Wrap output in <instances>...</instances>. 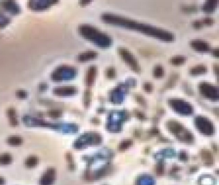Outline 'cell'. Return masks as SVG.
<instances>
[{
  "instance_id": "8992f818",
  "label": "cell",
  "mask_w": 219,
  "mask_h": 185,
  "mask_svg": "<svg viewBox=\"0 0 219 185\" xmlns=\"http://www.w3.org/2000/svg\"><path fill=\"white\" fill-rule=\"evenodd\" d=\"M206 70V68L203 66H197L195 68H193L191 70V73L193 74H201V73L204 72Z\"/></svg>"
},
{
  "instance_id": "6da1fadb",
  "label": "cell",
  "mask_w": 219,
  "mask_h": 185,
  "mask_svg": "<svg viewBox=\"0 0 219 185\" xmlns=\"http://www.w3.org/2000/svg\"><path fill=\"white\" fill-rule=\"evenodd\" d=\"M119 53H120V54L123 58L124 60L128 64H129L132 68L135 70L136 71L138 70L139 66L138 65V63L129 51L125 49H120V50H119Z\"/></svg>"
},
{
  "instance_id": "9c48e42d",
  "label": "cell",
  "mask_w": 219,
  "mask_h": 185,
  "mask_svg": "<svg viewBox=\"0 0 219 185\" xmlns=\"http://www.w3.org/2000/svg\"><path fill=\"white\" fill-rule=\"evenodd\" d=\"M9 142L12 145H19L21 143V139L16 136L12 137L9 139Z\"/></svg>"
},
{
  "instance_id": "7a4b0ae2",
  "label": "cell",
  "mask_w": 219,
  "mask_h": 185,
  "mask_svg": "<svg viewBox=\"0 0 219 185\" xmlns=\"http://www.w3.org/2000/svg\"><path fill=\"white\" fill-rule=\"evenodd\" d=\"M193 47L198 51H207L209 49V46L207 43L200 40L193 41L191 43Z\"/></svg>"
},
{
  "instance_id": "ba28073f",
  "label": "cell",
  "mask_w": 219,
  "mask_h": 185,
  "mask_svg": "<svg viewBox=\"0 0 219 185\" xmlns=\"http://www.w3.org/2000/svg\"><path fill=\"white\" fill-rule=\"evenodd\" d=\"M184 61V58L182 56H177L172 59V63L174 64H180Z\"/></svg>"
},
{
  "instance_id": "8fae6325",
  "label": "cell",
  "mask_w": 219,
  "mask_h": 185,
  "mask_svg": "<svg viewBox=\"0 0 219 185\" xmlns=\"http://www.w3.org/2000/svg\"><path fill=\"white\" fill-rule=\"evenodd\" d=\"M36 163H37L36 159H34V158L31 157V159H29L28 160L27 164L28 165H29V166H34V165H36Z\"/></svg>"
},
{
  "instance_id": "5b68a950",
  "label": "cell",
  "mask_w": 219,
  "mask_h": 185,
  "mask_svg": "<svg viewBox=\"0 0 219 185\" xmlns=\"http://www.w3.org/2000/svg\"><path fill=\"white\" fill-rule=\"evenodd\" d=\"M95 75V68L92 66L88 70V74H87V78H86V82H87V84L88 85H91L93 83Z\"/></svg>"
},
{
  "instance_id": "7c38bea8",
  "label": "cell",
  "mask_w": 219,
  "mask_h": 185,
  "mask_svg": "<svg viewBox=\"0 0 219 185\" xmlns=\"http://www.w3.org/2000/svg\"><path fill=\"white\" fill-rule=\"evenodd\" d=\"M115 74V73L114 70H113V69H111V68H110L109 70H108V72H107V75H108V76L109 77H114Z\"/></svg>"
},
{
  "instance_id": "277c9868",
  "label": "cell",
  "mask_w": 219,
  "mask_h": 185,
  "mask_svg": "<svg viewBox=\"0 0 219 185\" xmlns=\"http://www.w3.org/2000/svg\"><path fill=\"white\" fill-rule=\"evenodd\" d=\"M96 55V54L94 51H88L85 52L84 54H82L81 55L79 56V60L80 61H88L89 60L91 59L95 58Z\"/></svg>"
},
{
  "instance_id": "3957f363",
  "label": "cell",
  "mask_w": 219,
  "mask_h": 185,
  "mask_svg": "<svg viewBox=\"0 0 219 185\" xmlns=\"http://www.w3.org/2000/svg\"><path fill=\"white\" fill-rule=\"evenodd\" d=\"M75 89L74 87H61L55 89V92L58 95H71L75 92Z\"/></svg>"
},
{
  "instance_id": "4fadbf2b",
  "label": "cell",
  "mask_w": 219,
  "mask_h": 185,
  "mask_svg": "<svg viewBox=\"0 0 219 185\" xmlns=\"http://www.w3.org/2000/svg\"><path fill=\"white\" fill-rule=\"evenodd\" d=\"M145 89L147 90V91H150V89H151V86L150 85V84H146V85H145Z\"/></svg>"
},
{
  "instance_id": "52a82bcc",
  "label": "cell",
  "mask_w": 219,
  "mask_h": 185,
  "mask_svg": "<svg viewBox=\"0 0 219 185\" xmlns=\"http://www.w3.org/2000/svg\"><path fill=\"white\" fill-rule=\"evenodd\" d=\"M163 75V69L160 66H156L154 70V75L156 77H161Z\"/></svg>"
},
{
  "instance_id": "30bf717a",
  "label": "cell",
  "mask_w": 219,
  "mask_h": 185,
  "mask_svg": "<svg viewBox=\"0 0 219 185\" xmlns=\"http://www.w3.org/2000/svg\"><path fill=\"white\" fill-rule=\"evenodd\" d=\"M131 144V142L130 141H125L123 142L121 145L120 146H119V149L121 150H124L125 149H127L129 146H130Z\"/></svg>"
}]
</instances>
